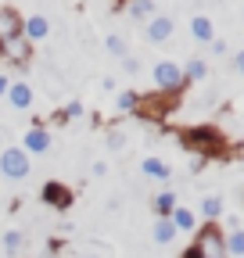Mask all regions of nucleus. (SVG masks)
<instances>
[{"label": "nucleus", "instance_id": "obj_2", "mask_svg": "<svg viewBox=\"0 0 244 258\" xmlns=\"http://www.w3.org/2000/svg\"><path fill=\"white\" fill-rule=\"evenodd\" d=\"M183 140H187V147L198 151V154H223V137H219V129H212V125H194V129H187Z\"/></svg>", "mask_w": 244, "mask_h": 258}, {"label": "nucleus", "instance_id": "obj_16", "mask_svg": "<svg viewBox=\"0 0 244 258\" xmlns=\"http://www.w3.org/2000/svg\"><path fill=\"white\" fill-rule=\"evenodd\" d=\"M172 208H176V194H172V190H162L158 198H155V212H158V219H169Z\"/></svg>", "mask_w": 244, "mask_h": 258}, {"label": "nucleus", "instance_id": "obj_21", "mask_svg": "<svg viewBox=\"0 0 244 258\" xmlns=\"http://www.w3.org/2000/svg\"><path fill=\"white\" fill-rule=\"evenodd\" d=\"M137 104H140V97H137V93H122V97H118V108H122V111H133Z\"/></svg>", "mask_w": 244, "mask_h": 258}, {"label": "nucleus", "instance_id": "obj_8", "mask_svg": "<svg viewBox=\"0 0 244 258\" xmlns=\"http://www.w3.org/2000/svg\"><path fill=\"white\" fill-rule=\"evenodd\" d=\"M47 147H50V133H47L43 125H33L25 133V154H43Z\"/></svg>", "mask_w": 244, "mask_h": 258}, {"label": "nucleus", "instance_id": "obj_20", "mask_svg": "<svg viewBox=\"0 0 244 258\" xmlns=\"http://www.w3.org/2000/svg\"><path fill=\"white\" fill-rule=\"evenodd\" d=\"M22 244H25V237H22L18 230H8V233H4V251H8L11 258H15V251H22Z\"/></svg>", "mask_w": 244, "mask_h": 258}, {"label": "nucleus", "instance_id": "obj_23", "mask_svg": "<svg viewBox=\"0 0 244 258\" xmlns=\"http://www.w3.org/2000/svg\"><path fill=\"white\" fill-rule=\"evenodd\" d=\"M79 115H83V104H79V101L65 104V111H61V118H79Z\"/></svg>", "mask_w": 244, "mask_h": 258}, {"label": "nucleus", "instance_id": "obj_26", "mask_svg": "<svg viewBox=\"0 0 244 258\" xmlns=\"http://www.w3.org/2000/svg\"><path fill=\"white\" fill-rule=\"evenodd\" d=\"M233 69H237V72H240V76H244V50H240V54H237V57H233Z\"/></svg>", "mask_w": 244, "mask_h": 258}, {"label": "nucleus", "instance_id": "obj_18", "mask_svg": "<svg viewBox=\"0 0 244 258\" xmlns=\"http://www.w3.org/2000/svg\"><path fill=\"white\" fill-rule=\"evenodd\" d=\"M130 15H133V18H151V15H155V0H133V4H130Z\"/></svg>", "mask_w": 244, "mask_h": 258}, {"label": "nucleus", "instance_id": "obj_14", "mask_svg": "<svg viewBox=\"0 0 244 258\" xmlns=\"http://www.w3.org/2000/svg\"><path fill=\"white\" fill-rule=\"evenodd\" d=\"M151 237H155V244H172V240H176V226H172V219H158V222H155V233H151Z\"/></svg>", "mask_w": 244, "mask_h": 258}, {"label": "nucleus", "instance_id": "obj_22", "mask_svg": "<svg viewBox=\"0 0 244 258\" xmlns=\"http://www.w3.org/2000/svg\"><path fill=\"white\" fill-rule=\"evenodd\" d=\"M104 47H108L111 54H118V57H126V43H122L118 36H108V40H104Z\"/></svg>", "mask_w": 244, "mask_h": 258}, {"label": "nucleus", "instance_id": "obj_5", "mask_svg": "<svg viewBox=\"0 0 244 258\" xmlns=\"http://www.w3.org/2000/svg\"><path fill=\"white\" fill-rule=\"evenodd\" d=\"M40 194H43V201H47L50 208H57V212H65V208L76 201V198H72V190H69L65 183H57V179L43 183V190H40Z\"/></svg>", "mask_w": 244, "mask_h": 258}, {"label": "nucleus", "instance_id": "obj_17", "mask_svg": "<svg viewBox=\"0 0 244 258\" xmlns=\"http://www.w3.org/2000/svg\"><path fill=\"white\" fill-rule=\"evenodd\" d=\"M201 215H205V219H212V222H216V219L223 215V201L216 198V194H208V198L201 201Z\"/></svg>", "mask_w": 244, "mask_h": 258}, {"label": "nucleus", "instance_id": "obj_12", "mask_svg": "<svg viewBox=\"0 0 244 258\" xmlns=\"http://www.w3.org/2000/svg\"><path fill=\"white\" fill-rule=\"evenodd\" d=\"M191 32H194V40H201V43H212L216 36H212V22L205 18V15H194L191 18Z\"/></svg>", "mask_w": 244, "mask_h": 258}, {"label": "nucleus", "instance_id": "obj_15", "mask_svg": "<svg viewBox=\"0 0 244 258\" xmlns=\"http://www.w3.org/2000/svg\"><path fill=\"white\" fill-rule=\"evenodd\" d=\"M223 247H226V258H244V230H233L223 240Z\"/></svg>", "mask_w": 244, "mask_h": 258}, {"label": "nucleus", "instance_id": "obj_19", "mask_svg": "<svg viewBox=\"0 0 244 258\" xmlns=\"http://www.w3.org/2000/svg\"><path fill=\"white\" fill-rule=\"evenodd\" d=\"M205 76H208V64L198 61V57L187 64V69H183V79H194V83H198V79H205Z\"/></svg>", "mask_w": 244, "mask_h": 258}, {"label": "nucleus", "instance_id": "obj_9", "mask_svg": "<svg viewBox=\"0 0 244 258\" xmlns=\"http://www.w3.org/2000/svg\"><path fill=\"white\" fill-rule=\"evenodd\" d=\"M8 101H11L18 111H25L29 104H33V86H29V83H11V86H8Z\"/></svg>", "mask_w": 244, "mask_h": 258}, {"label": "nucleus", "instance_id": "obj_3", "mask_svg": "<svg viewBox=\"0 0 244 258\" xmlns=\"http://www.w3.org/2000/svg\"><path fill=\"white\" fill-rule=\"evenodd\" d=\"M0 172L8 179H25L29 176V154L22 147H4V154H0Z\"/></svg>", "mask_w": 244, "mask_h": 258}, {"label": "nucleus", "instance_id": "obj_24", "mask_svg": "<svg viewBox=\"0 0 244 258\" xmlns=\"http://www.w3.org/2000/svg\"><path fill=\"white\" fill-rule=\"evenodd\" d=\"M108 147H111V151H122V147H126V144H122V133H118V129H111V133H108Z\"/></svg>", "mask_w": 244, "mask_h": 258}, {"label": "nucleus", "instance_id": "obj_6", "mask_svg": "<svg viewBox=\"0 0 244 258\" xmlns=\"http://www.w3.org/2000/svg\"><path fill=\"white\" fill-rule=\"evenodd\" d=\"M22 36V18L15 8H0V47Z\"/></svg>", "mask_w": 244, "mask_h": 258}, {"label": "nucleus", "instance_id": "obj_13", "mask_svg": "<svg viewBox=\"0 0 244 258\" xmlns=\"http://www.w3.org/2000/svg\"><path fill=\"white\" fill-rule=\"evenodd\" d=\"M169 219H172V226H176V233H179V230H194V226H198L194 212H191V208H179V205L172 208V215H169Z\"/></svg>", "mask_w": 244, "mask_h": 258}, {"label": "nucleus", "instance_id": "obj_25", "mask_svg": "<svg viewBox=\"0 0 244 258\" xmlns=\"http://www.w3.org/2000/svg\"><path fill=\"white\" fill-rule=\"evenodd\" d=\"M212 54L223 57V54H226V43H223V40H212Z\"/></svg>", "mask_w": 244, "mask_h": 258}, {"label": "nucleus", "instance_id": "obj_4", "mask_svg": "<svg viewBox=\"0 0 244 258\" xmlns=\"http://www.w3.org/2000/svg\"><path fill=\"white\" fill-rule=\"evenodd\" d=\"M155 83L162 93H179L183 90V69H176L172 61H158L155 64Z\"/></svg>", "mask_w": 244, "mask_h": 258}, {"label": "nucleus", "instance_id": "obj_7", "mask_svg": "<svg viewBox=\"0 0 244 258\" xmlns=\"http://www.w3.org/2000/svg\"><path fill=\"white\" fill-rule=\"evenodd\" d=\"M47 32H50V22L43 15H33V18H25L22 22V36L29 43H36V40H47Z\"/></svg>", "mask_w": 244, "mask_h": 258}, {"label": "nucleus", "instance_id": "obj_11", "mask_svg": "<svg viewBox=\"0 0 244 258\" xmlns=\"http://www.w3.org/2000/svg\"><path fill=\"white\" fill-rule=\"evenodd\" d=\"M140 169H144V176H147V179H158V183H165V179L172 176V169L165 165L162 158H144V165H140Z\"/></svg>", "mask_w": 244, "mask_h": 258}, {"label": "nucleus", "instance_id": "obj_10", "mask_svg": "<svg viewBox=\"0 0 244 258\" xmlns=\"http://www.w3.org/2000/svg\"><path fill=\"white\" fill-rule=\"evenodd\" d=\"M172 36V18H151V25H147V40L151 43H162V40H169Z\"/></svg>", "mask_w": 244, "mask_h": 258}, {"label": "nucleus", "instance_id": "obj_1", "mask_svg": "<svg viewBox=\"0 0 244 258\" xmlns=\"http://www.w3.org/2000/svg\"><path fill=\"white\" fill-rule=\"evenodd\" d=\"M183 258H226V247H223V233H219V226H205V230H198L194 244L183 251Z\"/></svg>", "mask_w": 244, "mask_h": 258}, {"label": "nucleus", "instance_id": "obj_27", "mask_svg": "<svg viewBox=\"0 0 244 258\" xmlns=\"http://www.w3.org/2000/svg\"><path fill=\"white\" fill-rule=\"evenodd\" d=\"M8 86H11V79H8V76H0V97H8Z\"/></svg>", "mask_w": 244, "mask_h": 258}]
</instances>
